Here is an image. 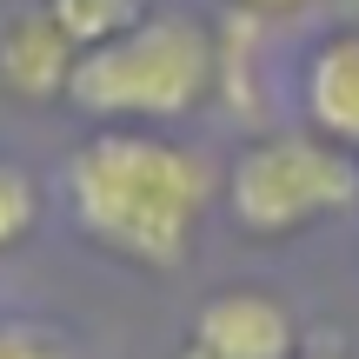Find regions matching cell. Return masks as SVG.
<instances>
[{
	"label": "cell",
	"mask_w": 359,
	"mask_h": 359,
	"mask_svg": "<svg viewBox=\"0 0 359 359\" xmlns=\"http://www.w3.org/2000/svg\"><path fill=\"white\" fill-rule=\"evenodd\" d=\"M67 213L100 253L147 273L187 266L193 233L213 206V167L200 147L147 127H100L67 154Z\"/></svg>",
	"instance_id": "6da1fadb"
},
{
	"label": "cell",
	"mask_w": 359,
	"mask_h": 359,
	"mask_svg": "<svg viewBox=\"0 0 359 359\" xmlns=\"http://www.w3.org/2000/svg\"><path fill=\"white\" fill-rule=\"evenodd\" d=\"M219 40L193 13H140L120 40L80 53L67 74V100L100 127H140V120H180L213 93Z\"/></svg>",
	"instance_id": "7a4b0ae2"
},
{
	"label": "cell",
	"mask_w": 359,
	"mask_h": 359,
	"mask_svg": "<svg viewBox=\"0 0 359 359\" xmlns=\"http://www.w3.org/2000/svg\"><path fill=\"white\" fill-rule=\"evenodd\" d=\"M233 226L246 240H286L359 206V160L320 133H266L233 160Z\"/></svg>",
	"instance_id": "3957f363"
},
{
	"label": "cell",
	"mask_w": 359,
	"mask_h": 359,
	"mask_svg": "<svg viewBox=\"0 0 359 359\" xmlns=\"http://www.w3.org/2000/svg\"><path fill=\"white\" fill-rule=\"evenodd\" d=\"M193 346L206 359H293L299 353V326L259 286H226L193 313Z\"/></svg>",
	"instance_id": "277c9868"
},
{
	"label": "cell",
	"mask_w": 359,
	"mask_h": 359,
	"mask_svg": "<svg viewBox=\"0 0 359 359\" xmlns=\"http://www.w3.org/2000/svg\"><path fill=\"white\" fill-rule=\"evenodd\" d=\"M74 40L47 20V7H20L0 20V87L20 100H67V74H74Z\"/></svg>",
	"instance_id": "5b68a950"
},
{
	"label": "cell",
	"mask_w": 359,
	"mask_h": 359,
	"mask_svg": "<svg viewBox=\"0 0 359 359\" xmlns=\"http://www.w3.org/2000/svg\"><path fill=\"white\" fill-rule=\"evenodd\" d=\"M306 120L320 140L359 147V34H326L306 60Z\"/></svg>",
	"instance_id": "8992f818"
},
{
	"label": "cell",
	"mask_w": 359,
	"mask_h": 359,
	"mask_svg": "<svg viewBox=\"0 0 359 359\" xmlns=\"http://www.w3.org/2000/svg\"><path fill=\"white\" fill-rule=\"evenodd\" d=\"M47 20L74 40V53H93L107 40H120L133 20H140V0H40Z\"/></svg>",
	"instance_id": "52a82bcc"
},
{
	"label": "cell",
	"mask_w": 359,
	"mask_h": 359,
	"mask_svg": "<svg viewBox=\"0 0 359 359\" xmlns=\"http://www.w3.org/2000/svg\"><path fill=\"white\" fill-rule=\"evenodd\" d=\"M0 359H80V346L47 320H13L0 326Z\"/></svg>",
	"instance_id": "ba28073f"
},
{
	"label": "cell",
	"mask_w": 359,
	"mask_h": 359,
	"mask_svg": "<svg viewBox=\"0 0 359 359\" xmlns=\"http://www.w3.org/2000/svg\"><path fill=\"white\" fill-rule=\"evenodd\" d=\"M34 213H40L34 180H27L20 167H7V160H0V253H7L13 240H27V233H34Z\"/></svg>",
	"instance_id": "9c48e42d"
},
{
	"label": "cell",
	"mask_w": 359,
	"mask_h": 359,
	"mask_svg": "<svg viewBox=\"0 0 359 359\" xmlns=\"http://www.w3.org/2000/svg\"><path fill=\"white\" fill-rule=\"evenodd\" d=\"M233 7H240V13H253V20H259V13H299L306 0H233Z\"/></svg>",
	"instance_id": "30bf717a"
},
{
	"label": "cell",
	"mask_w": 359,
	"mask_h": 359,
	"mask_svg": "<svg viewBox=\"0 0 359 359\" xmlns=\"http://www.w3.org/2000/svg\"><path fill=\"white\" fill-rule=\"evenodd\" d=\"M293 359H346V353H333V346H313V353H293Z\"/></svg>",
	"instance_id": "8fae6325"
},
{
	"label": "cell",
	"mask_w": 359,
	"mask_h": 359,
	"mask_svg": "<svg viewBox=\"0 0 359 359\" xmlns=\"http://www.w3.org/2000/svg\"><path fill=\"white\" fill-rule=\"evenodd\" d=\"M180 359H206V353H200V346H193V339H187V346H180Z\"/></svg>",
	"instance_id": "7c38bea8"
},
{
	"label": "cell",
	"mask_w": 359,
	"mask_h": 359,
	"mask_svg": "<svg viewBox=\"0 0 359 359\" xmlns=\"http://www.w3.org/2000/svg\"><path fill=\"white\" fill-rule=\"evenodd\" d=\"M353 7H359V0H353Z\"/></svg>",
	"instance_id": "4fadbf2b"
}]
</instances>
